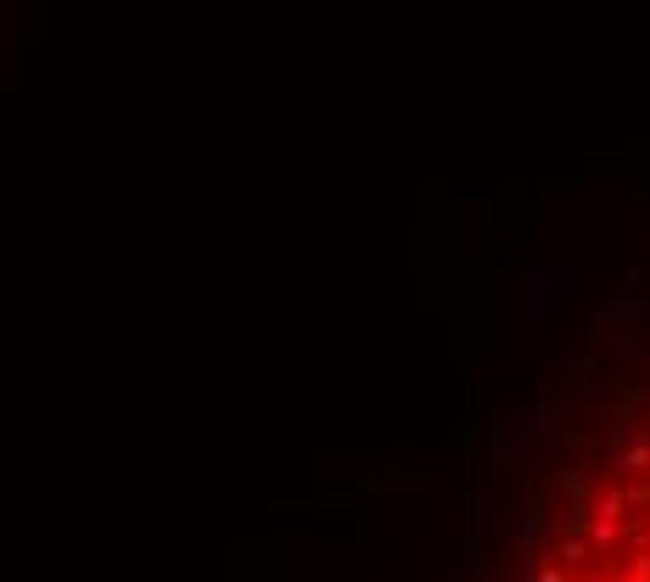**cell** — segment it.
I'll return each mask as SVG.
<instances>
[]
</instances>
